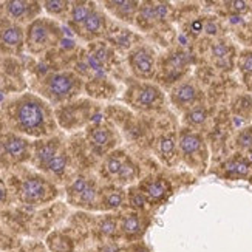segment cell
I'll return each mask as SVG.
<instances>
[{"instance_id":"6da1fadb","label":"cell","mask_w":252,"mask_h":252,"mask_svg":"<svg viewBox=\"0 0 252 252\" xmlns=\"http://www.w3.org/2000/svg\"><path fill=\"white\" fill-rule=\"evenodd\" d=\"M16 123L20 130L30 135H39L47 123V110L43 104L34 97L24 99L16 108Z\"/></svg>"},{"instance_id":"7a4b0ae2","label":"cell","mask_w":252,"mask_h":252,"mask_svg":"<svg viewBox=\"0 0 252 252\" xmlns=\"http://www.w3.org/2000/svg\"><path fill=\"white\" fill-rule=\"evenodd\" d=\"M58 34L56 27H53L51 24L45 20H34L28 28V50L32 53H39L42 50H45L48 45H51V42L54 40Z\"/></svg>"},{"instance_id":"3957f363","label":"cell","mask_w":252,"mask_h":252,"mask_svg":"<svg viewBox=\"0 0 252 252\" xmlns=\"http://www.w3.org/2000/svg\"><path fill=\"white\" fill-rule=\"evenodd\" d=\"M22 198L27 203H39L47 200L50 196L51 188L48 186L47 181H43L42 178L31 177L28 178L24 184H22Z\"/></svg>"},{"instance_id":"277c9868","label":"cell","mask_w":252,"mask_h":252,"mask_svg":"<svg viewBox=\"0 0 252 252\" xmlns=\"http://www.w3.org/2000/svg\"><path fill=\"white\" fill-rule=\"evenodd\" d=\"M76 85V79L71 74L67 73H61V74H54L48 81V92L53 97L61 99V97L68 96Z\"/></svg>"},{"instance_id":"5b68a950","label":"cell","mask_w":252,"mask_h":252,"mask_svg":"<svg viewBox=\"0 0 252 252\" xmlns=\"http://www.w3.org/2000/svg\"><path fill=\"white\" fill-rule=\"evenodd\" d=\"M130 63L133 65L135 73L138 76H142V78H149V76L153 73V58H152V54L144 48L135 50L131 53Z\"/></svg>"},{"instance_id":"8992f818","label":"cell","mask_w":252,"mask_h":252,"mask_svg":"<svg viewBox=\"0 0 252 252\" xmlns=\"http://www.w3.org/2000/svg\"><path fill=\"white\" fill-rule=\"evenodd\" d=\"M71 195L76 196V201L79 204H92L96 196V192L93 186H90L84 178H79L71 186Z\"/></svg>"},{"instance_id":"52a82bcc","label":"cell","mask_w":252,"mask_h":252,"mask_svg":"<svg viewBox=\"0 0 252 252\" xmlns=\"http://www.w3.org/2000/svg\"><path fill=\"white\" fill-rule=\"evenodd\" d=\"M3 150L8 153V157L14 159H22L27 155V142L17 136L9 135L3 139Z\"/></svg>"},{"instance_id":"ba28073f","label":"cell","mask_w":252,"mask_h":252,"mask_svg":"<svg viewBox=\"0 0 252 252\" xmlns=\"http://www.w3.org/2000/svg\"><path fill=\"white\" fill-rule=\"evenodd\" d=\"M22 39H24V34L19 27L9 25L0 31V45L6 48H17L22 43Z\"/></svg>"},{"instance_id":"9c48e42d","label":"cell","mask_w":252,"mask_h":252,"mask_svg":"<svg viewBox=\"0 0 252 252\" xmlns=\"http://www.w3.org/2000/svg\"><path fill=\"white\" fill-rule=\"evenodd\" d=\"M58 155V146L54 144L53 141L45 142V144H40L36 150V157L40 166H48L50 161Z\"/></svg>"},{"instance_id":"30bf717a","label":"cell","mask_w":252,"mask_h":252,"mask_svg":"<svg viewBox=\"0 0 252 252\" xmlns=\"http://www.w3.org/2000/svg\"><path fill=\"white\" fill-rule=\"evenodd\" d=\"M159 101V92L155 87L146 85L144 89H141L139 96H138V104L142 107H153Z\"/></svg>"},{"instance_id":"8fae6325","label":"cell","mask_w":252,"mask_h":252,"mask_svg":"<svg viewBox=\"0 0 252 252\" xmlns=\"http://www.w3.org/2000/svg\"><path fill=\"white\" fill-rule=\"evenodd\" d=\"M31 6L32 5L27 3V2H8L6 11H8V14L14 19H25V17H28Z\"/></svg>"},{"instance_id":"7c38bea8","label":"cell","mask_w":252,"mask_h":252,"mask_svg":"<svg viewBox=\"0 0 252 252\" xmlns=\"http://www.w3.org/2000/svg\"><path fill=\"white\" fill-rule=\"evenodd\" d=\"M84 30L90 34H97L102 30V16L96 11H92V14L84 22Z\"/></svg>"},{"instance_id":"4fadbf2b","label":"cell","mask_w":252,"mask_h":252,"mask_svg":"<svg viewBox=\"0 0 252 252\" xmlns=\"http://www.w3.org/2000/svg\"><path fill=\"white\" fill-rule=\"evenodd\" d=\"M200 146H201V139L196 135L188 133V135H184L181 138V149H183L184 153H188V155L195 153L196 150L200 149Z\"/></svg>"},{"instance_id":"5bb4252c","label":"cell","mask_w":252,"mask_h":252,"mask_svg":"<svg viewBox=\"0 0 252 252\" xmlns=\"http://www.w3.org/2000/svg\"><path fill=\"white\" fill-rule=\"evenodd\" d=\"M196 96V92L192 85H181L180 89L175 92V101L178 104H188L192 102Z\"/></svg>"},{"instance_id":"9a60e30c","label":"cell","mask_w":252,"mask_h":252,"mask_svg":"<svg viewBox=\"0 0 252 252\" xmlns=\"http://www.w3.org/2000/svg\"><path fill=\"white\" fill-rule=\"evenodd\" d=\"M90 139H92V142L96 147H102V146H107L108 142H110L112 136L105 128H96V130L92 131Z\"/></svg>"},{"instance_id":"2e32d148","label":"cell","mask_w":252,"mask_h":252,"mask_svg":"<svg viewBox=\"0 0 252 252\" xmlns=\"http://www.w3.org/2000/svg\"><path fill=\"white\" fill-rule=\"evenodd\" d=\"M123 231L131 237V235H136L139 232V220L136 215H127L123 221Z\"/></svg>"},{"instance_id":"e0dca14e","label":"cell","mask_w":252,"mask_h":252,"mask_svg":"<svg viewBox=\"0 0 252 252\" xmlns=\"http://www.w3.org/2000/svg\"><path fill=\"white\" fill-rule=\"evenodd\" d=\"M90 14H92L90 8L82 5V3H78L71 9V19H73V22H76V24H84Z\"/></svg>"},{"instance_id":"ac0fdd59","label":"cell","mask_w":252,"mask_h":252,"mask_svg":"<svg viewBox=\"0 0 252 252\" xmlns=\"http://www.w3.org/2000/svg\"><path fill=\"white\" fill-rule=\"evenodd\" d=\"M167 192V186L166 183H162V181H157V183H152L147 186V193L152 196V198H161V196H164Z\"/></svg>"},{"instance_id":"d6986e66","label":"cell","mask_w":252,"mask_h":252,"mask_svg":"<svg viewBox=\"0 0 252 252\" xmlns=\"http://www.w3.org/2000/svg\"><path fill=\"white\" fill-rule=\"evenodd\" d=\"M65 164H67V158H65V155H62V153H58V155L50 161L47 169H50L54 173H62L63 169H65Z\"/></svg>"},{"instance_id":"ffe728a7","label":"cell","mask_w":252,"mask_h":252,"mask_svg":"<svg viewBox=\"0 0 252 252\" xmlns=\"http://www.w3.org/2000/svg\"><path fill=\"white\" fill-rule=\"evenodd\" d=\"M105 167H107V172L108 173H112V175H121V172L124 169V164L121 162V159H119V158H110V159L107 161Z\"/></svg>"},{"instance_id":"44dd1931","label":"cell","mask_w":252,"mask_h":252,"mask_svg":"<svg viewBox=\"0 0 252 252\" xmlns=\"http://www.w3.org/2000/svg\"><path fill=\"white\" fill-rule=\"evenodd\" d=\"M206 116H207V113L204 108H193V110L188 115V119L192 124H201L206 121Z\"/></svg>"},{"instance_id":"7402d4cb","label":"cell","mask_w":252,"mask_h":252,"mask_svg":"<svg viewBox=\"0 0 252 252\" xmlns=\"http://www.w3.org/2000/svg\"><path fill=\"white\" fill-rule=\"evenodd\" d=\"M43 6H45V9L51 14H61L62 11L68 8V3L67 2H45Z\"/></svg>"},{"instance_id":"603a6c76","label":"cell","mask_w":252,"mask_h":252,"mask_svg":"<svg viewBox=\"0 0 252 252\" xmlns=\"http://www.w3.org/2000/svg\"><path fill=\"white\" fill-rule=\"evenodd\" d=\"M121 203H123V195L118 193V192L108 193L107 198H105V206L107 207H118V206H121Z\"/></svg>"},{"instance_id":"cb8c5ba5","label":"cell","mask_w":252,"mask_h":252,"mask_svg":"<svg viewBox=\"0 0 252 252\" xmlns=\"http://www.w3.org/2000/svg\"><path fill=\"white\" fill-rule=\"evenodd\" d=\"M173 147H175V142H173V138L169 136V138H164L161 141V152L164 155H172L173 153Z\"/></svg>"},{"instance_id":"d4e9b609","label":"cell","mask_w":252,"mask_h":252,"mask_svg":"<svg viewBox=\"0 0 252 252\" xmlns=\"http://www.w3.org/2000/svg\"><path fill=\"white\" fill-rule=\"evenodd\" d=\"M112 5H115L118 8V11H121L123 14H128L135 9V2H113Z\"/></svg>"},{"instance_id":"484cf974","label":"cell","mask_w":252,"mask_h":252,"mask_svg":"<svg viewBox=\"0 0 252 252\" xmlns=\"http://www.w3.org/2000/svg\"><path fill=\"white\" fill-rule=\"evenodd\" d=\"M231 169L232 172H235V173H238V175H246L248 173V170H249V167H248V164L246 162H243V161H237V162H232L231 164Z\"/></svg>"},{"instance_id":"4316f807","label":"cell","mask_w":252,"mask_h":252,"mask_svg":"<svg viewBox=\"0 0 252 252\" xmlns=\"http://www.w3.org/2000/svg\"><path fill=\"white\" fill-rule=\"evenodd\" d=\"M102 232L104 234H107V235H112L113 232H115V229H116V224H115V221L113 220H107V221H104L102 223Z\"/></svg>"},{"instance_id":"83f0119b","label":"cell","mask_w":252,"mask_h":252,"mask_svg":"<svg viewBox=\"0 0 252 252\" xmlns=\"http://www.w3.org/2000/svg\"><path fill=\"white\" fill-rule=\"evenodd\" d=\"M240 144L243 147H248V149H252V133L251 131H246L242 136H240Z\"/></svg>"},{"instance_id":"f1b7e54d","label":"cell","mask_w":252,"mask_h":252,"mask_svg":"<svg viewBox=\"0 0 252 252\" xmlns=\"http://www.w3.org/2000/svg\"><path fill=\"white\" fill-rule=\"evenodd\" d=\"M242 70L245 73H252V54H248V56L243 58V61H242Z\"/></svg>"},{"instance_id":"f546056e","label":"cell","mask_w":252,"mask_h":252,"mask_svg":"<svg viewBox=\"0 0 252 252\" xmlns=\"http://www.w3.org/2000/svg\"><path fill=\"white\" fill-rule=\"evenodd\" d=\"M214 54H215L217 58H226L227 48L223 45V43H217V45L214 47Z\"/></svg>"},{"instance_id":"4dcf8cb0","label":"cell","mask_w":252,"mask_h":252,"mask_svg":"<svg viewBox=\"0 0 252 252\" xmlns=\"http://www.w3.org/2000/svg\"><path fill=\"white\" fill-rule=\"evenodd\" d=\"M231 6H232L234 11H237V13H243V11L248 9V3L246 2H232Z\"/></svg>"},{"instance_id":"1f68e13d","label":"cell","mask_w":252,"mask_h":252,"mask_svg":"<svg viewBox=\"0 0 252 252\" xmlns=\"http://www.w3.org/2000/svg\"><path fill=\"white\" fill-rule=\"evenodd\" d=\"M5 196H6V193H5V189L0 186V203H3L5 201Z\"/></svg>"},{"instance_id":"d6a6232c","label":"cell","mask_w":252,"mask_h":252,"mask_svg":"<svg viewBox=\"0 0 252 252\" xmlns=\"http://www.w3.org/2000/svg\"><path fill=\"white\" fill-rule=\"evenodd\" d=\"M193 28H195V30H201V24H200V22H195V24H193Z\"/></svg>"}]
</instances>
